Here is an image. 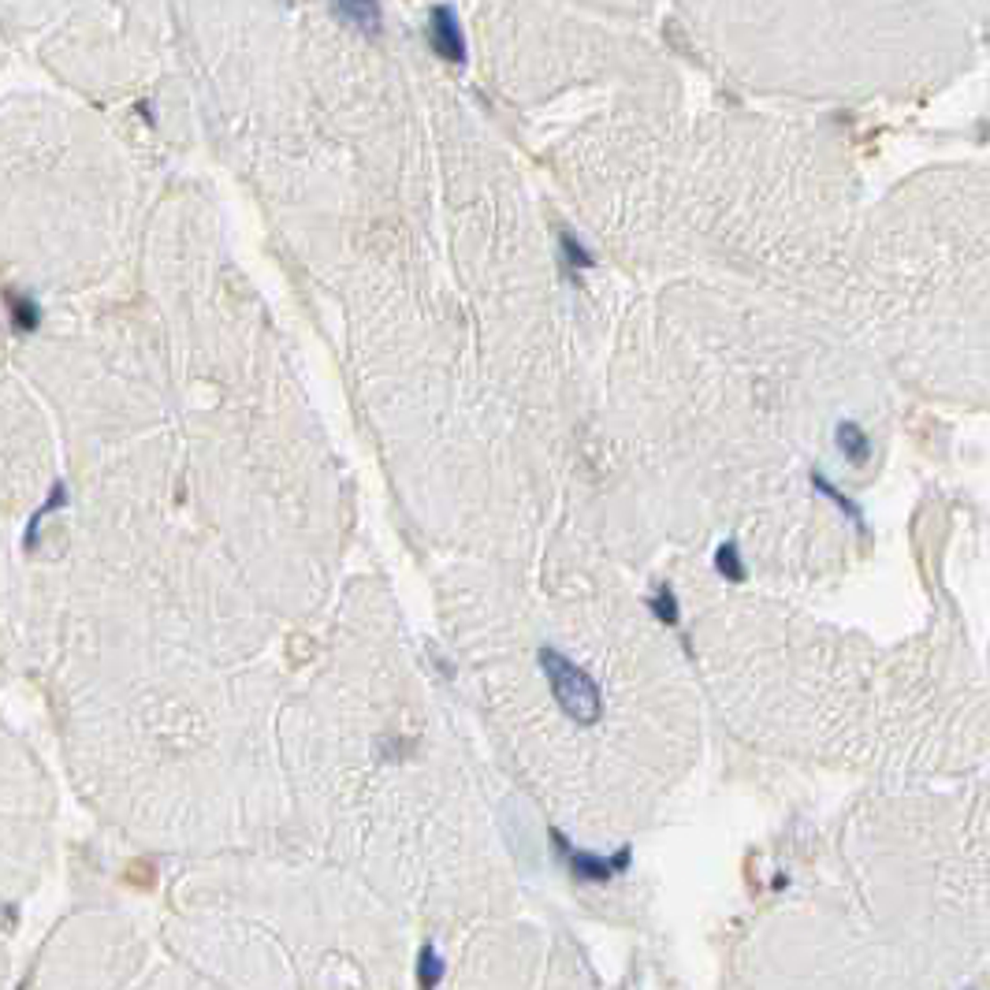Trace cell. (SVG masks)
Wrapping results in <instances>:
<instances>
[{"mask_svg": "<svg viewBox=\"0 0 990 990\" xmlns=\"http://www.w3.org/2000/svg\"><path fill=\"white\" fill-rule=\"evenodd\" d=\"M432 983H439V957L425 950L421 953V986H432Z\"/></svg>", "mask_w": 990, "mask_h": 990, "instance_id": "cell-10", "label": "cell"}, {"mask_svg": "<svg viewBox=\"0 0 990 990\" xmlns=\"http://www.w3.org/2000/svg\"><path fill=\"white\" fill-rule=\"evenodd\" d=\"M429 41H432V49L439 53V60H447V64H462V60H466V37H462L458 15H454L447 4H439V8L432 12Z\"/></svg>", "mask_w": 990, "mask_h": 990, "instance_id": "cell-3", "label": "cell"}, {"mask_svg": "<svg viewBox=\"0 0 990 990\" xmlns=\"http://www.w3.org/2000/svg\"><path fill=\"white\" fill-rule=\"evenodd\" d=\"M8 299V313H12V328L19 331V335H27V331H34L37 328V306L30 302V299H23V294H15V290H8L4 294Z\"/></svg>", "mask_w": 990, "mask_h": 990, "instance_id": "cell-5", "label": "cell"}, {"mask_svg": "<svg viewBox=\"0 0 990 990\" xmlns=\"http://www.w3.org/2000/svg\"><path fill=\"white\" fill-rule=\"evenodd\" d=\"M331 8L340 12L343 23H350L362 34H376L380 30V0H331Z\"/></svg>", "mask_w": 990, "mask_h": 990, "instance_id": "cell-4", "label": "cell"}, {"mask_svg": "<svg viewBox=\"0 0 990 990\" xmlns=\"http://www.w3.org/2000/svg\"><path fill=\"white\" fill-rule=\"evenodd\" d=\"M562 246H566V258H570L574 265H581V268H588V265H593V258H588V254H585V250H581V246H577V242H574L570 235L562 239Z\"/></svg>", "mask_w": 990, "mask_h": 990, "instance_id": "cell-11", "label": "cell"}, {"mask_svg": "<svg viewBox=\"0 0 990 990\" xmlns=\"http://www.w3.org/2000/svg\"><path fill=\"white\" fill-rule=\"evenodd\" d=\"M715 566H719L723 574H730V581H741V577H745V566H741V559H737V547H733V544H723V547H719V555H715Z\"/></svg>", "mask_w": 990, "mask_h": 990, "instance_id": "cell-8", "label": "cell"}, {"mask_svg": "<svg viewBox=\"0 0 990 990\" xmlns=\"http://www.w3.org/2000/svg\"><path fill=\"white\" fill-rule=\"evenodd\" d=\"M838 447L846 451V458H853V462H868V436H863V429H856V425L838 429Z\"/></svg>", "mask_w": 990, "mask_h": 990, "instance_id": "cell-6", "label": "cell"}, {"mask_svg": "<svg viewBox=\"0 0 990 990\" xmlns=\"http://www.w3.org/2000/svg\"><path fill=\"white\" fill-rule=\"evenodd\" d=\"M540 663L547 670V682H552V692H555V700H559L566 719H574L577 726L600 723V715H603L600 685L588 678L581 667H574L570 659H566L562 651H555V648L540 651Z\"/></svg>", "mask_w": 990, "mask_h": 990, "instance_id": "cell-1", "label": "cell"}, {"mask_svg": "<svg viewBox=\"0 0 990 990\" xmlns=\"http://www.w3.org/2000/svg\"><path fill=\"white\" fill-rule=\"evenodd\" d=\"M651 607H656V615H659L667 626L678 622V603H674V593H670V588H663V593L651 600Z\"/></svg>", "mask_w": 990, "mask_h": 990, "instance_id": "cell-9", "label": "cell"}, {"mask_svg": "<svg viewBox=\"0 0 990 990\" xmlns=\"http://www.w3.org/2000/svg\"><path fill=\"white\" fill-rule=\"evenodd\" d=\"M555 841H559V853L566 856V863H570V871H574L577 879H588V882H607L610 875H618L626 863H629V853H626V849H622L615 860H607V856H593V853L574 849L559 830H555Z\"/></svg>", "mask_w": 990, "mask_h": 990, "instance_id": "cell-2", "label": "cell"}, {"mask_svg": "<svg viewBox=\"0 0 990 990\" xmlns=\"http://www.w3.org/2000/svg\"><path fill=\"white\" fill-rule=\"evenodd\" d=\"M64 499H68V492H64V484H60V480H56V484H53V499H49V503H45V507H41V511H37V514L30 518V529H27V547H37V525H41V521H45V514H49V511H56V507H64Z\"/></svg>", "mask_w": 990, "mask_h": 990, "instance_id": "cell-7", "label": "cell"}]
</instances>
